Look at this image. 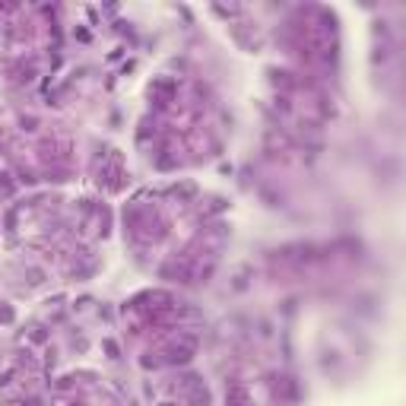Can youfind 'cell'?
<instances>
[{
  "label": "cell",
  "mask_w": 406,
  "mask_h": 406,
  "mask_svg": "<svg viewBox=\"0 0 406 406\" xmlns=\"http://www.w3.org/2000/svg\"><path fill=\"white\" fill-rule=\"evenodd\" d=\"M124 232H127V238L134 241V245H140V248H149V245H159L162 238L168 235V229H171V222L162 216L159 206H152V203H140V200H134V203H127L124 206Z\"/></svg>",
  "instance_id": "cell-1"
},
{
  "label": "cell",
  "mask_w": 406,
  "mask_h": 406,
  "mask_svg": "<svg viewBox=\"0 0 406 406\" xmlns=\"http://www.w3.org/2000/svg\"><path fill=\"white\" fill-rule=\"evenodd\" d=\"M96 181H99V187H105L108 194H118V191H124V187H127L131 175H127V168H124L121 149H105V152H102V159H99V165H96Z\"/></svg>",
  "instance_id": "cell-2"
},
{
  "label": "cell",
  "mask_w": 406,
  "mask_h": 406,
  "mask_svg": "<svg viewBox=\"0 0 406 406\" xmlns=\"http://www.w3.org/2000/svg\"><path fill=\"white\" fill-rule=\"evenodd\" d=\"M70 149H73V143H70V136L67 134H60L54 131L51 136H45V140L38 143V159L45 162L48 168H67V162H70Z\"/></svg>",
  "instance_id": "cell-3"
},
{
  "label": "cell",
  "mask_w": 406,
  "mask_h": 406,
  "mask_svg": "<svg viewBox=\"0 0 406 406\" xmlns=\"http://www.w3.org/2000/svg\"><path fill=\"white\" fill-rule=\"evenodd\" d=\"M267 384H270V394L276 403H286V406H295L301 400V387L292 375H279V371H273V375H267Z\"/></svg>",
  "instance_id": "cell-4"
},
{
  "label": "cell",
  "mask_w": 406,
  "mask_h": 406,
  "mask_svg": "<svg viewBox=\"0 0 406 406\" xmlns=\"http://www.w3.org/2000/svg\"><path fill=\"white\" fill-rule=\"evenodd\" d=\"M149 99H152L155 111H168L178 102V80L175 76H155L149 86Z\"/></svg>",
  "instance_id": "cell-5"
},
{
  "label": "cell",
  "mask_w": 406,
  "mask_h": 406,
  "mask_svg": "<svg viewBox=\"0 0 406 406\" xmlns=\"http://www.w3.org/2000/svg\"><path fill=\"white\" fill-rule=\"evenodd\" d=\"M229 35L235 38V45L241 51H248V54H257V51L264 48V38H261V32H257V25L245 22V19L229 22Z\"/></svg>",
  "instance_id": "cell-6"
},
{
  "label": "cell",
  "mask_w": 406,
  "mask_h": 406,
  "mask_svg": "<svg viewBox=\"0 0 406 406\" xmlns=\"http://www.w3.org/2000/svg\"><path fill=\"white\" fill-rule=\"evenodd\" d=\"M267 80L276 89V96H292L298 92V73L286 70V67H267Z\"/></svg>",
  "instance_id": "cell-7"
},
{
  "label": "cell",
  "mask_w": 406,
  "mask_h": 406,
  "mask_svg": "<svg viewBox=\"0 0 406 406\" xmlns=\"http://www.w3.org/2000/svg\"><path fill=\"white\" fill-rule=\"evenodd\" d=\"M226 406H254L248 384H241V381H229V387H226Z\"/></svg>",
  "instance_id": "cell-8"
},
{
  "label": "cell",
  "mask_w": 406,
  "mask_h": 406,
  "mask_svg": "<svg viewBox=\"0 0 406 406\" xmlns=\"http://www.w3.org/2000/svg\"><path fill=\"white\" fill-rule=\"evenodd\" d=\"M168 194L175 197L178 203H191L194 197L200 194V187H197L194 181H178V184H171V187H168Z\"/></svg>",
  "instance_id": "cell-9"
},
{
  "label": "cell",
  "mask_w": 406,
  "mask_h": 406,
  "mask_svg": "<svg viewBox=\"0 0 406 406\" xmlns=\"http://www.w3.org/2000/svg\"><path fill=\"white\" fill-rule=\"evenodd\" d=\"M210 10H213L216 16H222L226 22H229V19H241V13H245V10H241L238 3H229V6H226V3H213Z\"/></svg>",
  "instance_id": "cell-10"
},
{
  "label": "cell",
  "mask_w": 406,
  "mask_h": 406,
  "mask_svg": "<svg viewBox=\"0 0 406 406\" xmlns=\"http://www.w3.org/2000/svg\"><path fill=\"white\" fill-rule=\"evenodd\" d=\"M149 134H152V136L159 134V131H155V121H152V118H143V121H140V131H136V143H140V146H146Z\"/></svg>",
  "instance_id": "cell-11"
},
{
  "label": "cell",
  "mask_w": 406,
  "mask_h": 406,
  "mask_svg": "<svg viewBox=\"0 0 406 406\" xmlns=\"http://www.w3.org/2000/svg\"><path fill=\"white\" fill-rule=\"evenodd\" d=\"M22 276H29V286H41V282L48 279V273L41 270V267H35V264H25V270H22Z\"/></svg>",
  "instance_id": "cell-12"
},
{
  "label": "cell",
  "mask_w": 406,
  "mask_h": 406,
  "mask_svg": "<svg viewBox=\"0 0 406 406\" xmlns=\"http://www.w3.org/2000/svg\"><path fill=\"white\" fill-rule=\"evenodd\" d=\"M13 194H16V181L6 171H0V197H13Z\"/></svg>",
  "instance_id": "cell-13"
},
{
  "label": "cell",
  "mask_w": 406,
  "mask_h": 406,
  "mask_svg": "<svg viewBox=\"0 0 406 406\" xmlns=\"http://www.w3.org/2000/svg\"><path fill=\"white\" fill-rule=\"evenodd\" d=\"M19 131H22V134H35V131H38V118H35V115H22V118H19Z\"/></svg>",
  "instance_id": "cell-14"
},
{
  "label": "cell",
  "mask_w": 406,
  "mask_h": 406,
  "mask_svg": "<svg viewBox=\"0 0 406 406\" xmlns=\"http://www.w3.org/2000/svg\"><path fill=\"white\" fill-rule=\"evenodd\" d=\"M29 340L41 346V343H48V330H45L41 324H32V327H29Z\"/></svg>",
  "instance_id": "cell-15"
},
{
  "label": "cell",
  "mask_w": 406,
  "mask_h": 406,
  "mask_svg": "<svg viewBox=\"0 0 406 406\" xmlns=\"http://www.w3.org/2000/svg\"><path fill=\"white\" fill-rule=\"evenodd\" d=\"M321 365H324V371H330V368H340V352H336V349H330V352H324Z\"/></svg>",
  "instance_id": "cell-16"
},
{
  "label": "cell",
  "mask_w": 406,
  "mask_h": 406,
  "mask_svg": "<svg viewBox=\"0 0 406 406\" xmlns=\"http://www.w3.org/2000/svg\"><path fill=\"white\" fill-rule=\"evenodd\" d=\"M371 60H375V67H378V64L384 67L387 60H391V48H387V45H378V48H375V54H371Z\"/></svg>",
  "instance_id": "cell-17"
},
{
  "label": "cell",
  "mask_w": 406,
  "mask_h": 406,
  "mask_svg": "<svg viewBox=\"0 0 406 406\" xmlns=\"http://www.w3.org/2000/svg\"><path fill=\"white\" fill-rule=\"evenodd\" d=\"M102 346H105V352H108V359H121V349H118V343L115 340H111V336H108V340H102Z\"/></svg>",
  "instance_id": "cell-18"
},
{
  "label": "cell",
  "mask_w": 406,
  "mask_h": 406,
  "mask_svg": "<svg viewBox=\"0 0 406 406\" xmlns=\"http://www.w3.org/2000/svg\"><path fill=\"white\" fill-rule=\"evenodd\" d=\"M16 181H19V184H35V171H29V168H19V171H16Z\"/></svg>",
  "instance_id": "cell-19"
},
{
  "label": "cell",
  "mask_w": 406,
  "mask_h": 406,
  "mask_svg": "<svg viewBox=\"0 0 406 406\" xmlns=\"http://www.w3.org/2000/svg\"><path fill=\"white\" fill-rule=\"evenodd\" d=\"M248 273H251V270H241L235 276V282H232V289H235V292H245L248 289Z\"/></svg>",
  "instance_id": "cell-20"
},
{
  "label": "cell",
  "mask_w": 406,
  "mask_h": 406,
  "mask_svg": "<svg viewBox=\"0 0 406 406\" xmlns=\"http://www.w3.org/2000/svg\"><path fill=\"white\" fill-rule=\"evenodd\" d=\"M73 38H76V41H83V45H89V41H92V32H89V29H83V25H76V29H73Z\"/></svg>",
  "instance_id": "cell-21"
},
{
  "label": "cell",
  "mask_w": 406,
  "mask_h": 406,
  "mask_svg": "<svg viewBox=\"0 0 406 406\" xmlns=\"http://www.w3.org/2000/svg\"><path fill=\"white\" fill-rule=\"evenodd\" d=\"M0 321H3V324H13V308L6 305V301H0Z\"/></svg>",
  "instance_id": "cell-22"
},
{
  "label": "cell",
  "mask_w": 406,
  "mask_h": 406,
  "mask_svg": "<svg viewBox=\"0 0 406 406\" xmlns=\"http://www.w3.org/2000/svg\"><path fill=\"white\" fill-rule=\"evenodd\" d=\"M86 16H89V22H92V25H102V19H99V10H96V6H86Z\"/></svg>",
  "instance_id": "cell-23"
},
{
  "label": "cell",
  "mask_w": 406,
  "mask_h": 406,
  "mask_svg": "<svg viewBox=\"0 0 406 406\" xmlns=\"http://www.w3.org/2000/svg\"><path fill=\"white\" fill-rule=\"evenodd\" d=\"M257 327H261V336H273V324L270 321H261Z\"/></svg>",
  "instance_id": "cell-24"
},
{
  "label": "cell",
  "mask_w": 406,
  "mask_h": 406,
  "mask_svg": "<svg viewBox=\"0 0 406 406\" xmlns=\"http://www.w3.org/2000/svg\"><path fill=\"white\" fill-rule=\"evenodd\" d=\"M121 57H124V48H115V51L108 54V60H121Z\"/></svg>",
  "instance_id": "cell-25"
},
{
  "label": "cell",
  "mask_w": 406,
  "mask_h": 406,
  "mask_svg": "<svg viewBox=\"0 0 406 406\" xmlns=\"http://www.w3.org/2000/svg\"><path fill=\"white\" fill-rule=\"evenodd\" d=\"M159 406H178V403H175V400H162Z\"/></svg>",
  "instance_id": "cell-26"
}]
</instances>
